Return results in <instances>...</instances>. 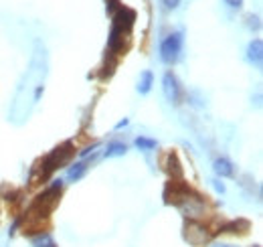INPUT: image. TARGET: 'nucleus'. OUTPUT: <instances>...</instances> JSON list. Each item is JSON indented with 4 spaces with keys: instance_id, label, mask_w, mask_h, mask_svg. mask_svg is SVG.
Segmentation results:
<instances>
[{
    "instance_id": "nucleus-1",
    "label": "nucleus",
    "mask_w": 263,
    "mask_h": 247,
    "mask_svg": "<svg viewBox=\"0 0 263 247\" xmlns=\"http://www.w3.org/2000/svg\"><path fill=\"white\" fill-rule=\"evenodd\" d=\"M176 207L180 209V213H182L188 221H199V219L205 215V211H207L205 201H203L199 195H194L192 191H186V193L176 201Z\"/></svg>"
},
{
    "instance_id": "nucleus-2",
    "label": "nucleus",
    "mask_w": 263,
    "mask_h": 247,
    "mask_svg": "<svg viewBox=\"0 0 263 247\" xmlns=\"http://www.w3.org/2000/svg\"><path fill=\"white\" fill-rule=\"evenodd\" d=\"M71 156H73V144L67 140V142H63L61 146H57V148L45 158V162H43V177H49L53 170L65 166Z\"/></svg>"
},
{
    "instance_id": "nucleus-3",
    "label": "nucleus",
    "mask_w": 263,
    "mask_h": 247,
    "mask_svg": "<svg viewBox=\"0 0 263 247\" xmlns=\"http://www.w3.org/2000/svg\"><path fill=\"white\" fill-rule=\"evenodd\" d=\"M182 43H184L182 32H172V34H168V37L160 43V61L166 63V65L176 63L178 57H180V53H182Z\"/></svg>"
},
{
    "instance_id": "nucleus-4",
    "label": "nucleus",
    "mask_w": 263,
    "mask_h": 247,
    "mask_svg": "<svg viewBox=\"0 0 263 247\" xmlns=\"http://www.w3.org/2000/svg\"><path fill=\"white\" fill-rule=\"evenodd\" d=\"M184 239L192 247H203L211 241V233L199 221H186V225H184Z\"/></svg>"
},
{
    "instance_id": "nucleus-5",
    "label": "nucleus",
    "mask_w": 263,
    "mask_h": 247,
    "mask_svg": "<svg viewBox=\"0 0 263 247\" xmlns=\"http://www.w3.org/2000/svg\"><path fill=\"white\" fill-rule=\"evenodd\" d=\"M112 18H114L112 20V30H116L120 34H128L134 20H136V12L132 8H128V6H120L118 12Z\"/></svg>"
},
{
    "instance_id": "nucleus-6",
    "label": "nucleus",
    "mask_w": 263,
    "mask_h": 247,
    "mask_svg": "<svg viewBox=\"0 0 263 247\" xmlns=\"http://www.w3.org/2000/svg\"><path fill=\"white\" fill-rule=\"evenodd\" d=\"M162 91H164V97H166L170 103H180L182 87H180L178 77H176L172 71H166V73H164V77H162Z\"/></svg>"
},
{
    "instance_id": "nucleus-7",
    "label": "nucleus",
    "mask_w": 263,
    "mask_h": 247,
    "mask_svg": "<svg viewBox=\"0 0 263 247\" xmlns=\"http://www.w3.org/2000/svg\"><path fill=\"white\" fill-rule=\"evenodd\" d=\"M247 61L255 67H261L263 63V41L261 39H253L247 45Z\"/></svg>"
},
{
    "instance_id": "nucleus-8",
    "label": "nucleus",
    "mask_w": 263,
    "mask_h": 247,
    "mask_svg": "<svg viewBox=\"0 0 263 247\" xmlns=\"http://www.w3.org/2000/svg\"><path fill=\"white\" fill-rule=\"evenodd\" d=\"M213 170H215V174L221 177V179H231V177H235V166H233V162H231L229 158H223V156L213 162Z\"/></svg>"
},
{
    "instance_id": "nucleus-9",
    "label": "nucleus",
    "mask_w": 263,
    "mask_h": 247,
    "mask_svg": "<svg viewBox=\"0 0 263 247\" xmlns=\"http://www.w3.org/2000/svg\"><path fill=\"white\" fill-rule=\"evenodd\" d=\"M30 245L32 247H57V241L53 239L51 233L41 231V233H37V235L30 237Z\"/></svg>"
},
{
    "instance_id": "nucleus-10",
    "label": "nucleus",
    "mask_w": 263,
    "mask_h": 247,
    "mask_svg": "<svg viewBox=\"0 0 263 247\" xmlns=\"http://www.w3.org/2000/svg\"><path fill=\"white\" fill-rule=\"evenodd\" d=\"M152 83H154V73H152V71H148V69H146V71H142L140 81H138V93H140V95L150 93Z\"/></svg>"
},
{
    "instance_id": "nucleus-11",
    "label": "nucleus",
    "mask_w": 263,
    "mask_h": 247,
    "mask_svg": "<svg viewBox=\"0 0 263 247\" xmlns=\"http://www.w3.org/2000/svg\"><path fill=\"white\" fill-rule=\"evenodd\" d=\"M87 168H89V162H85V160H79V162H75V164H71V168L67 170V179L69 181H79L85 172H87Z\"/></svg>"
},
{
    "instance_id": "nucleus-12",
    "label": "nucleus",
    "mask_w": 263,
    "mask_h": 247,
    "mask_svg": "<svg viewBox=\"0 0 263 247\" xmlns=\"http://www.w3.org/2000/svg\"><path fill=\"white\" fill-rule=\"evenodd\" d=\"M126 152H128V146L124 142H112V144H108L104 158H118V156H124Z\"/></svg>"
},
{
    "instance_id": "nucleus-13",
    "label": "nucleus",
    "mask_w": 263,
    "mask_h": 247,
    "mask_svg": "<svg viewBox=\"0 0 263 247\" xmlns=\"http://www.w3.org/2000/svg\"><path fill=\"white\" fill-rule=\"evenodd\" d=\"M166 160H168V168H166V170L172 174V181H174V179H180V177H182V166H180V162H178L176 154H172V152H170Z\"/></svg>"
},
{
    "instance_id": "nucleus-14",
    "label": "nucleus",
    "mask_w": 263,
    "mask_h": 247,
    "mask_svg": "<svg viewBox=\"0 0 263 247\" xmlns=\"http://www.w3.org/2000/svg\"><path fill=\"white\" fill-rule=\"evenodd\" d=\"M134 144H136V148H140V150H154V148L158 146L156 140L146 138V136H138V138L134 140Z\"/></svg>"
},
{
    "instance_id": "nucleus-15",
    "label": "nucleus",
    "mask_w": 263,
    "mask_h": 247,
    "mask_svg": "<svg viewBox=\"0 0 263 247\" xmlns=\"http://www.w3.org/2000/svg\"><path fill=\"white\" fill-rule=\"evenodd\" d=\"M247 26H249L251 30H259V26H261L259 16H257V14H249V16H247Z\"/></svg>"
},
{
    "instance_id": "nucleus-16",
    "label": "nucleus",
    "mask_w": 263,
    "mask_h": 247,
    "mask_svg": "<svg viewBox=\"0 0 263 247\" xmlns=\"http://www.w3.org/2000/svg\"><path fill=\"white\" fill-rule=\"evenodd\" d=\"M97 148H100V144H93V146H87V148H83V150L79 152V156H81V158H87L89 154H95V150H97Z\"/></svg>"
},
{
    "instance_id": "nucleus-17",
    "label": "nucleus",
    "mask_w": 263,
    "mask_h": 247,
    "mask_svg": "<svg viewBox=\"0 0 263 247\" xmlns=\"http://www.w3.org/2000/svg\"><path fill=\"white\" fill-rule=\"evenodd\" d=\"M211 185H213V189H215L217 193H221V195H223V193L227 191V189H225V185H223V183H221L219 179H213V181H211Z\"/></svg>"
},
{
    "instance_id": "nucleus-18",
    "label": "nucleus",
    "mask_w": 263,
    "mask_h": 247,
    "mask_svg": "<svg viewBox=\"0 0 263 247\" xmlns=\"http://www.w3.org/2000/svg\"><path fill=\"white\" fill-rule=\"evenodd\" d=\"M162 4H164L168 10H174V8L180 4V0H162Z\"/></svg>"
},
{
    "instance_id": "nucleus-19",
    "label": "nucleus",
    "mask_w": 263,
    "mask_h": 247,
    "mask_svg": "<svg viewBox=\"0 0 263 247\" xmlns=\"http://www.w3.org/2000/svg\"><path fill=\"white\" fill-rule=\"evenodd\" d=\"M225 4L229 8H241L243 6V0H225Z\"/></svg>"
},
{
    "instance_id": "nucleus-20",
    "label": "nucleus",
    "mask_w": 263,
    "mask_h": 247,
    "mask_svg": "<svg viewBox=\"0 0 263 247\" xmlns=\"http://www.w3.org/2000/svg\"><path fill=\"white\" fill-rule=\"evenodd\" d=\"M128 124H130V120H128V118H124L122 122H118V124H116V130H122V128H126Z\"/></svg>"
},
{
    "instance_id": "nucleus-21",
    "label": "nucleus",
    "mask_w": 263,
    "mask_h": 247,
    "mask_svg": "<svg viewBox=\"0 0 263 247\" xmlns=\"http://www.w3.org/2000/svg\"><path fill=\"white\" fill-rule=\"evenodd\" d=\"M213 247H233V245H227V243H217V245H213Z\"/></svg>"
},
{
    "instance_id": "nucleus-22",
    "label": "nucleus",
    "mask_w": 263,
    "mask_h": 247,
    "mask_svg": "<svg viewBox=\"0 0 263 247\" xmlns=\"http://www.w3.org/2000/svg\"><path fill=\"white\" fill-rule=\"evenodd\" d=\"M253 247H259V245H253Z\"/></svg>"
}]
</instances>
